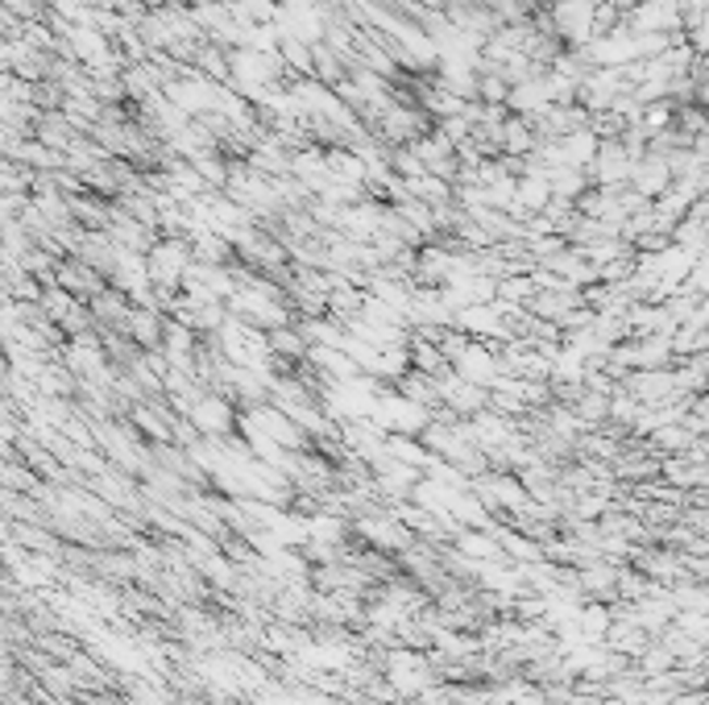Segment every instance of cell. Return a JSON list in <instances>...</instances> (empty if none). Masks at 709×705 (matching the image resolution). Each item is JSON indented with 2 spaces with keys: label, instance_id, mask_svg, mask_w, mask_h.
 <instances>
[{
  "label": "cell",
  "instance_id": "cell-1",
  "mask_svg": "<svg viewBox=\"0 0 709 705\" xmlns=\"http://www.w3.org/2000/svg\"><path fill=\"white\" fill-rule=\"evenodd\" d=\"M146 262H150V283H154L158 299H171L187 283V270L196 265V249L187 237H162L146 249Z\"/></svg>",
  "mask_w": 709,
  "mask_h": 705
},
{
  "label": "cell",
  "instance_id": "cell-2",
  "mask_svg": "<svg viewBox=\"0 0 709 705\" xmlns=\"http://www.w3.org/2000/svg\"><path fill=\"white\" fill-rule=\"evenodd\" d=\"M444 357L457 374L473 382V386H494L502 378V357L489 349V341H477V336H448L440 341Z\"/></svg>",
  "mask_w": 709,
  "mask_h": 705
},
{
  "label": "cell",
  "instance_id": "cell-3",
  "mask_svg": "<svg viewBox=\"0 0 709 705\" xmlns=\"http://www.w3.org/2000/svg\"><path fill=\"white\" fill-rule=\"evenodd\" d=\"M370 419L386 436H423L432 428V411L411 395H402V391H382Z\"/></svg>",
  "mask_w": 709,
  "mask_h": 705
},
{
  "label": "cell",
  "instance_id": "cell-4",
  "mask_svg": "<svg viewBox=\"0 0 709 705\" xmlns=\"http://www.w3.org/2000/svg\"><path fill=\"white\" fill-rule=\"evenodd\" d=\"M598 4L601 0H560L552 9L556 38L576 46V50H585V46L598 38Z\"/></svg>",
  "mask_w": 709,
  "mask_h": 705
},
{
  "label": "cell",
  "instance_id": "cell-5",
  "mask_svg": "<svg viewBox=\"0 0 709 705\" xmlns=\"http://www.w3.org/2000/svg\"><path fill=\"white\" fill-rule=\"evenodd\" d=\"M635 162L639 158L626 150L622 137H606L594 166H589V178H598V187H606V191H619L622 183H631V175H635Z\"/></svg>",
  "mask_w": 709,
  "mask_h": 705
},
{
  "label": "cell",
  "instance_id": "cell-6",
  "mask_svg": "<svg viewBox=\"0 0 709 705\" xmlns=\"http://www.w3.org/2000/svg\"><path fill=\"white\" fill-rule=\"evenodd\" d=\"M191 428H196L200 436H208V441H224V436L237 428V407H233V398L208 391V395L191 407Z\"/></svg>",
  "mask_w": 709,
  "mask_h": 705
},
{
  "label": "cell",
  "instance_id": "cell-7",
  "mask_svg": "<svg viewBox=\"0 0 709 705\" xmlns=\"http://www.w3.org/2000/svg\"><path fill=\"white\" fill-rule=\"evenodd\" d=\"M685 22L676 0H635L631 4V29L635 34H672Z\"/></svg>",
  "mask_w": 709,
  "mask_h": 705
},
{
  "label": "cell",
  "instance_id": "cell-8",
  "mask_svg": "<svg viewBox=\"0 0 709 705\" xmlns=\"http://www.w3.org/2000/svg\"><path fill=\"white\" fill-rule=\"evenodd\" d=\"M440 403H448V411L473 419L486 411L489 395H486V386H473V382H465L457 370H448V374L440 378Z\"/></svg>",
  "mask_w": 709,
  "mask_h": 705
},
{
  "label": "cell",
  "instance_id": "cell-9",
  "mask_svg": "<svg viewBox=\"0 0 709 705\" xmlns=\"http://www.w3.org/2000/svg\"><path fill=\"white\" fill-rule=\"evenodd\" d=\"M672 162H668V154H660V150H647V154L635 162V175H631V183H635V191H639L643 199L651 196H664V191H672Z\"/></svg>",
  "mask_w": 709,
  "mask_h": 705
},
{
  "label": "cell",
  "instance_id": "cell-10",
  "mask_svg": "<svg viewBox=\"0 0 709 705\" xmlns=\"http://www.w3.org/2000/svg\"><path fill=\"white\" fill-rule=\"evenodd\" d=\"M535 150H539V133H535V125L527 116H514V112H510L507 121H502V133H498V154L514 162V158H532Z\"/></svg>",
  "mask_w": 709,
  "mask_h": 705
},
{
  "label": "cell",
  "instance_id": "cell-11",
  "mask_svg": "<svg viewBox=\"0 0 709 705\" xmlns=\"http://www.w3.org/2000/svg\"><path fill=\"white\" fill-rule=\"evenodd\" d=\"M67 366L79 378H100V374H104V345H100L91 332H79V336H71Z\"/></svg>",
  "mask_w": 709,
  "mask_h": 705
},
{
  "label": "cell",
  "instance_id": "cell-12",
  "mask_svg": "<svg viewBox=\"0 0 709 705\" xmlns=\"http://www.w3.org/2000/svg\"><path fill=\"white\" fill-rule=\"evenodd\" d=\"M386 668H390V681H395L399 693H420V689H427V681H432L427 664H423L420 656H411V652H395Z\"/></svg>",
  "mask_w": 709,
  "mask_h": 705
},
{
  "label": "cell",
  "instance_id": "cell-13",
  "mask_svg": "<svg viewBox=\"0 0 709 705\" xmlns=\"http://www.w3.org/2000/svg\"><path fill=\"white\" fill-rule=\"evenodd\" d=\"M166 324H171V320H162V316H158V308H134V316H129V329H125V332L134 336L141 349H158V345L166 341Z\"/></svg>",
  "mask_w": 709,
  "mask_h": 705
},
{
  "label": "cell",
  "instance_id": "cell-14",
  "mask_svg": "<svg viewBox=\"0 0 709 705\" xmlns=\"http://www.w3.org/2000/svg\"><path fill=\"white\" fill-rule=\"evenodd\" d=\"M461 552H469L477 565H494V560L502 556V540H489V535L465 531V535H461Z\"/></svg>",
  "mask_w": 709,
  "mask_h": 705
},
{
  "label": "cell",
  "instance_id": "cell-15",
  "mask_svg": "<svg viewBox=\"0 0 709 705\" xmlns=\"http://www.w3.org/2000/svg\"><path fill=\"white\" fill-rule=\"evenodd\" d=\"M576 627H581L589 640H598V635H606V631H610V615H606L601 606H585V610H581V618H576Z\"/></svg>",
  "mask_w": 709,
  "mask_h": 705
},
{
  "label": "cell",
  "instance_id": "cell-16",
  "mask_svg": "<svg viewBox=\"0 0 709 705\" xmlns=\"http://www.w3.org/2000/svg\"><path fill=\"white\" fill-rule=\"evenodd\" d=\"M688 46H693L701 59H709V13L688 22Z\"/></svg>",
  "mask_w": 709,
  "mask_h": 705
},
{
  "label": "cell",
  "instance_id": "cell-17",
  "mask_svg": "<svg viewBox=\"0 0 709 705\" xmlns=\"http://www.w3.org/2000/svg\"><path fill=\"white\" fill-rule=\"evenodd\" d=\"M656 444H664V448H685L688 444V432H681V428H660V432H656Z\"/></svg>",
  "mask_w": 709,
  "mask_h": 705
}]
</instances>
